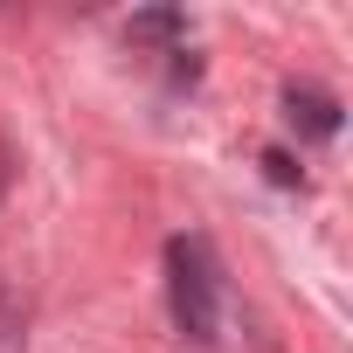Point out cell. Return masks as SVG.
<instances>
[{
    "mask_svg": "<svg viewBox=\"0 0 353 353\" xmlns=\"http://www.w3.org/2000/svg\"><path fill=\"white\" fill-rule=\"evenodd\" d=\"M173 312L194 339H215V270L201 243H173Z\"/></svg>",
    "mask_w": 353,
    "mask_h": 353,
    "instance_id": "6da1fadb",
    "label": "cell"
},
{
    "mask_svg": "<svg viewBox=\"0 0 353 353\" xmlns=\"http://www.w3.org/2000/svg\"><path fill=\"white\" fill-rule=\"evenodd\" d=\"M284 111H291V125H305L312 139H332V132H339V104H332L325 90H284Z\"/></svg>",
    "mask_w": 353,
    "mask_h": 353,
    "instance_id": "7a4b0ae2",
    "label": "cell"
},
{
    "mask_svg": "<svg viewBox=\"0 0 353 353\" xmlns=\"http://www.w3.org/2000/svg\"><path fill=\"white\" fill-rule=\"evenodd\" d=\"M139 35H173V28H181V14H145V21H132Z\"/></svg>",
    "mask_w": 353,
    "mask_h": 353,
    "instance_id": "3957f363",
    "label": "cell"
}]
</instances>
